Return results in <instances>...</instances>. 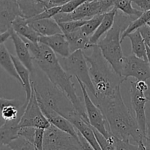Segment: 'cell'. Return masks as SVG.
Returning <instances> with one entry per match:
<instances>
[{
  "label": "cell",
  "instance_id": "10",
  "mask_svg": "<svg viewBox=\"0 0 150 150\" xmlns=\"http://www.w3.org/2000/svg\"><path fill=\"white\" fill-rule=\"evenodd\" d=\"M120 75L125 80L132 77L136 81H146L150 80V67L146 60L138 58L133 54L124 56Z\"/></svg>",
  "mask_w": 150,
  "mask_h": 150
},
{
  "label": "cell",
  "instance_id": "44",
  "mask_svg": "<svg viewBox=\"0 0 150 150\" xmlns=\"http://www.w3.org/2000/svg\"><path fill=\"white\" fill-rule=\"evenodd\" d=\"M78 134H79V142H80V144L81 146L82 149L83 150H95L92 146L89 145V144L82 137L81 135L78 132Z\"/></svg>",
  "mask_w": 150,
  "mask_h": 150
},
{
  "label": "cell",
  "instance_id": "39",
  "mask_svg": "<svg viewBox=\"0 0 150 150\" xmlns=\"http://www.w3.org/2000/svg\"><path fill=\"white\" fill-rule=\"evenodd\" d=\"M9 105H15V106H16L18 108H22L23 106V103H22L21 101L18 100L7 99V98H1V97H0V108Z\"/></svg>",
  "mask_w": 150,
  "mask_h": 150
},
{
  "label": "cell",
  "instance_id": "9",
  "mask_svg": "<svg viewBox=\"0 0 150 150\" xmlns=\"http://www.w3.org/2000/svg\"><path fill=\"white\" fill-rule=\"evenodd\" d=\"M51 124L42 114L35 97L33 89L29 102L25 107L24 111L19 120L18 127L19 128L24 127L34 128L45 129L48 128Z\"/></svg>",
  "mask_w": 150,
  "mask_h": 150
},
{
  "label": "cell",
  "instance_id": "5",
  "mask_svg": "<svg viewBox=\"0 0 150 150\" xmlns=\"http://www.w3.org/2000/svg\"><path fill=\"white\" fill-rule=\"evenodd\" d=\"M133 20L135 19L133 18L119 13L117 10L113 26L105 33L104 38L97 43L103 57L120 76H121L122 62L124 57L121 45V35Z\"/></svg>",
  "mask_w": 150,
  "mask_h": 150
},
{
  "label": "cell",
  "instance_id": "37",
  "mask_svg": "<svg viewBox=\"0 0 150 150\" xmlns=\"http://www.w3.org/2000/svg\"><path fill=\"white\" fill-rule=\"evenodd\" d=\"M45 130L41 128H35V136H34L33 145L36 150H43V138Z\"/></svg>",
  "mask_w": 150,
  "mask_h": 150
},
{
  "label": "cell",
  "instance_id": "35",
  "mask_svg": "<svg viewBox=\"0 0 150 150\" xmlns=\"http://www.w3.org/2000/svg\"><path fill=\"white\" fill-rule=\"evenodd\" d=\"M114 144L116 150H139L138 144H133L130 141H123L114 137Z\"/></svg>",
  "mask_w": 150,
  "mask_h": 150
},
{
  "label": "cell",
  "instance_id": "8",
  "mask_svg": "<svg viewBox=\"0 0 150 150\" xmlns=\"http://www.w3.org/2000/svg\"><path fill=\"white\" fill-rule=\"evenodd\" d=\"M76 80L79 82L81 89L85 111H86V114L89 125L92 128L99 132L100 134H102L105 139L109 140L113 136L108 132L106 120L101 110L97 106L96 104L93 102V100H92L83 83L78 79H76Z\"/></svg>",
  "mask_w": 150,
  "mask_h": 150
},
{
  "label": "cell",
  "instance_id": "7",
  "mask_svg": "<svg viewBox=\"0 0 150 150\" xmlns=\"http://www.w3.org/2000/svg\"><path fill=\"white\" fill-rule=\"evenodd\" d=\"M42 148L43 150H83L79 140L52 125L45 130Z\"/></svg>",
  "mask_w": 150,
  "mask_h": 150
},
{
  "label": "cell",
  "instance_id": "4",
  "mask_svg": "<svg viewBox=\"0 0 150 150\" xmlns=\"http://www.w3.org/2000/svg\"><path fill=\"white\" fill-rule=\"evenodd\" d=\"M30 79L32 89L39 103L43 104L68 120L79 114L67 97L48 80L38 66L30 73Z\"/></svg>",
  "mask_w": 150,
  "mask_h": 150
},
{
  "label": "cell",
  "instance_id": "23",
  "mask_svg": "<svg viewBox=\"0 0 150 150\" xmlns=\"http://www.w3.org/2000/svg\"><path fill=\"white\" fill-rule=\"evenodd\" d=\"M64 35V34H63ZM69 44L70 54L78 50L90 49L89 46V38L90 37L85 35L80 29L70 33L64 35Z\"/></svg>",
  "mask_w": 150,
  "mask_h": 150
},
{
  "label": "cell",
  "instance_id": "43",
  "mask_svg": "<svg viewBox=\"0 0 150 150\" xmlns=\"http://www.w3.org/2000/svg\"><path fill=\"white\" fill-rule=\"evenodd\" d=\"M95 1H100L103 4L104 10L106 13L114 7V3L117 0H95Z\"/></svg>",
  "mask_w": 150,
  "mask_h": 150
},
{
  "label": "cell",
  "instance_id": "45",
  "mask_svg": "<svg viewBox=\"0 0 150 150\" xmlns=\"http://www.w3.org/2000/svg\"><path fill=\"white\" fill-rule=\"evenodd\" d=\"M49 4V5L52 7H56V6H62L63 4H66L70 0H47Z\"/></svg>",
  "mask_w": 150,
  "mask_h": 150
},
{
  "label": "cell",
  "instance_id": "3",
  "mask_svg": "<svg viewBox=\"0 0 150 150\" xmlns=\"http://www.w3.org/2000/svg\"><path fill=\"white\" fill-rule=\"evenodd\" d=\"M90 55L84 54L86 62L89 63V75L95 89V102L108 99L121 92V85L125 79L113 69L103 57L97 45L91 48Z\"/></svg>",
  "mask_w": 150,
  "mask_h": 150
},
{
  "label": "cell",
  "instance_id": "22",
  "mask_svg": "<svg viewBox=\"0 0 150 150\" xmlns=\"http://www.w3.org/2000/svg\"><path fill=\"white\" fill-rule=\"evenodd\" d=\"M11 58L14 64L15 68L17 72L18 77L21 80V84L23 87L26 93V99L25 102L23 103V106L26 107V104L29 102V100L32 95V85H31V79H30V73L29 70L26 68L24 65L18 60V59L16 57L11 54Z\"/></svg>",
  "mask_w": 150,
  "mask_h": 150
},
{
  "label": "cell",
  "instance_id": "16",
  "mask_svg": "<svg viewBox=\"0 0 150 150\" xmlns=\"http://www.w3.org/2000/svg\"><path fill=\"white\" fill-rule=\"evenodd\" d=\"M38 42L46 45L54 54H59L62 58L70 54L68 42L62 33L51 36H40Z\"/></svg>",
  "mask_w": 150,
  "mask_h": 150
},
{
  "label": "cell",
  "instance_id": "28",
  "mask_svg": "<svg viewBox=\"0 0 150 150\" xmlns=\"http://www.w3.org/2000/svg\"><path fill=\"white\" fill-rule=\"evenodd\" d=\"M114 7L117 10H120L123 14L136 19L142 14L143 12L133 7L132 0H117L114 3Z\"/></svg>",
  "mask_w": 150,
  "mask_h": 150
},
{
  "label": "cell",
  "instance_id": "40",
  "mask_svg": "<svg viewBox=\"0 0 150 150\" xmlns=\"http://www.w3.org/2000/svg\"><path fill=\"white\" fill-rule=\"evenodd\" d=\"M139 30L143 38L145 45L150 49V27L147 25H145V26L139 28Z\"/></svg>",
  "mask_w": 150,
  "mask_h": 150
},
{
  "label": "cell",
  "instance_id": "27",
  "mask_svg": "<svg viewBox=\"0 0 150 150\" xmlns=\"http://www.w3.org/2000/svg\"><path fill=\"white\" fill-rule=\"evenodd\" d=\"M149 21L150 10L143 12L142 14L139 17H138L137 18H136L135 20H133V21L130 22V24L127 26V27L123 31V32L121 35V42L124 40L125 38H126L127 35H129V34L131 33V32H134V31L137 30L139 28L146 25V23H147Z\"/></svg>",
  "mask_w": 150,
  "mask_h": 150
},
{
  "label": "cell",
  "instance_id": "2",
  "mask_svg": "<svg viewBox=\"0 0 150 150\" xmlns=\"http://www.w3.org/2000/svg\"><path fill=\"white\" fill-rule=\"evenodd\" d=\"M96 105L105 117L110 134L123 141H133L136 144L144 140L138 123L127 105L121 92L105 100L97 101Z\"/></svg>",
  "mask_w": 150,
  "mask_h": 150
},
{
  "label": "cell",
  "instance_id": "24",
  "mask_svg": "<svg viewBox=\"0 0 150 150\" xmlns=\"http://www.w3.org/2000/svg\"><path fill=\"white\" fill-rule=\"evenodd\" d=\"M18 122L19 120L4 122L0 126V146H7L12 141L18 137Z\"/></svg>",
  "mask_w": 150,
  "mask_h": 150
},
{
  "label": "cell",
  "instance_id": "34",
  "mask_svg": "<svg viewBox=\"0 0 150 150\" xmlns=\"http://www.w3.org/2000/svg\"><path fill=\"white\" fill-rule=\"evenodd\" d=\"M92 130H93L94 133H95L97 141H98V144L100 146L101 150H116L114 144V137H112L111 139L108 140V139H105L102 134H100L96 130L93 128H92Z\"/></svg>",
  "mask_w": 150,
  "mask_h": 150
},
{
  "label": "cell",
  "instance_id": "17",
  "mask_svg": "<svg viewBox=\"0 0 150 150\" xmlns=\"http://www.w3.org/2000/svg\"><path fill=\"white\" fill-rule=\"evenodd\" d=\"M21 17L29 19L51 7L47 0H18Z\"/></svg>",
  "mask_w": 150,
  "mask_h": 150
},
{
  "label": "cell",
  "instance_id": "47",
  "mask_svg": "<svg viewBox=\"0 0 150 150\" xmlns=\"http://www.w3.org/2000/svg\"><path fill=\"white\" fill-rule=\"evenodd\" d=\"M146 61H147L148 64H149L150 67V49L148 47L146 46Z\"/></svg>",
  "mask_w": 150,
  "mask_h": 150
},
{
  "label": "cell",
  "instance_id": "15",
  "mask_svg": "<svg viewBox=\"0 0 150 150\" xmlns=\"http://www.w3.org/2000/svg\"><path fill=\"white\" fill-rule=\"evenodd\" d=\"M10 38L14 44L16 57L26 67L29 73H32L35 68V62L26 42L21 37L13 30V29H10Z\"/></svg>",
  "mask_w": 150,
  "mask_h": 150
},
{
  "label": "cell",
  "instance_id": "50",
  "mask_svg": "<svg viewBox=\"0 0 150 150\" xmlns=\"http://www.w3.org/2000/svg\"><path fill=\"white\" fill-rule=\"evenodd\" d=\"M0 150H12L8 146H0Z\"/></svg>",
  "mask_w": 150,
  "mask_h": 150
},
{
  "label": "cell",
  "instance_id": "49",
  "mask_svg": "<svg viewBox=\"0 0 150 150\" xmlns=\"http://www.w3.org/2000/svg\"><path fill=\"white\" fill-rule=\"evenodd\" d=\"M145 96H146L147 100L150 103V86H149V89H148V90L145 92Z\"/></svg>",
  "mask_w": 150,
  "mask_h": 150
},
{
  "label": "cell",
  "instance_id": "31",
  "mask_svg": "<svg viewBox=\"0 0 150 150\" xmlns=\"http://www.w3.org/2000/svg\"><path fill=\"white\" fill-rule=\"evenodd\" d=\"M7 146L12 150H36L32 142L21 136L12 141Z\"/></svg>",
  "mask_w": 150,
  "mask_h": 150
},
{
  "label": "cell",
  "instance_id": "48",
  "mask_svg": "<svg viewBox=\"0 0 150 150\" xmlns=\"http://www.w3.org/2000/svg\"><path fill=\"white\" fill-rule=\"evenodd\" d=\"M138 146H139V150H146L142 142H139V143L138 144Z\"/></svg>",
  "mask_w": 150,
  "mask_h": 150
},
{
  "label": "cell",
  "instance_id": "30",
  "mask_svg": "<svg viewBox=\"0 0 150 150\" xmlns=\"http://www.w3.org/2000/svg\"><path fill=\"white\" fill-rule=\"evenodd\" d=\"M103 18V14H101L98 15V16L92 18L91 19H89L81 27V30L86 35L91 37L99 26L100 23L102 21Z\"/></svg>",
  "mask_w": 150,
  "mask_h": 150
},
{
  "label": "cell",
  "instance_id": "13",
  "mask_svg": "<svg viewBox=\"0 0 150 150\" xmlns=\"http://www.w3.org/2000/svg\"><path fill=\"white\" fill-rule=\"evenodd\" d=\"M38 104H39V106L40 108L41 111H42V114L45 116V118L47 119V120L49 122L50 124L52 125L53 126L57 127L59 130L70 135L71 136L74 137L75 139L79 140L78 131L68 120L64 118V117L61 116L60 114H59L58 113L54 111V110L45 106L43 104L39 103H38Z\"/></svg>",
  "mask_w": 150,
  "mask_h": 150
},
{
  "label": "cell",
  "instance_id": "46",
  "mask_svg": "<svg viewBox=\"0 0 150 150\" xmlns=\"http://www.w3.org/2000/svg\"><path fill=\"white\" fill-rule=\"evenodd\" d=\"M10 30L3 32V33L0 34V45H1V44L4 43V42L10 38Z\"/></svg>",
  "mask_w": 150,
  "mask_h": 150
},
{
  "label": "cell",
  "instance_id": "41",
  "mask_svg": "<svg viewBox=\"0 0 150 150\" xmlns=\"http://www.w3.org/2000/svg\"><path fill=\"white\" fill-rule=\"evenodd\" d=\"M133 3L141 9V11L145 12L150 10V0H132Z\"/></svg>",
  "mask_w": 150,
  "mask_h": 150
},
{
  "label": "cell",
  "instance_id": "32",
  "mask_svg": "<svg viewBox=\"0 0 150 150\" xmlns=\"http://www.w3.org/2000/svg\"><path fill=\"white\" fill-rule=\"evenodd\" d=\"M87 20H78V21H70L67 22L58 23L61 29L62 32L64 35L70 33L77 29H80Z\"/></svg>",
  "mask_w": 150,
  "mask_h": 150
},
{
  "label": "cell",
  "instance_id": "42",
  "mask_svg": "<svg viewBox=\"0 0 150 150\" xmlns=\"http://www.w3.org/2000/svg\"><path fill=\"white\" fill-rule=\"evenodd\" d=\"M143 144L146 150H150V120L146 122V130L144 138Z\"/></svg>",
  "mask_w": 150,
  "mask_h": 150
},
{
  "label": "cell",
  "instance_id": "33",
  "mask_svg": "<svg viewBox=\"0 0 150 150\" xmlns=\"http://www.w3.org/2000/svg\"><path fill=\"white\" fill-rule=\"evenodd\" d=\"M60 10H61V6H56V7H50V8L46 9V10H44L43 12L40 13V14L37 15V16H34V17L31 18L26 19V21L31 22L34 21L41 20V19L51 18L54 17L55 15H57V13H59Z\"/></svg>",
  "mask_w": 150,
  "mask_h": 150
},
{
  "label": "cell",
  "instance_id": "14",
  "mask_svg": "<svg viewBox=\"0 0 150 150\" xmlns=\"http://www.w3.org/2000/svg\"><path fill=\"white\" fill-rule=\"evenodd\" d=\"M104 13H105V11L100 1L88 0L69 14L71 21H78L89 20L98 15Z\"/></svg>",
  "mask_w": 150,
  "mask_h": 150
},
{
  "label": "cell",
  "instance_id": "12",
  "mask_svg": "<svg viewBox=\"0 0 150 150\" xmlns=\"http://www.w3.org/2000/svg\"><path fill=\"white\" fill-rule=\"evenodd\" d=\"M18 16L21 13L17 0H0V34L10 30Z\"/></svg>",
  "mask_w": 150,
  "mask_h": 150
},
{
  "label": "cell",
  "instance_id": "51",
  "mask_svg": "<svg viewBox=\"0 0 150 150\" xmlns=\"http://www.w3.org/2000/svg\"><path fill=\"white\" fill-rule=\"evenodd\" d=\"M146 25H147V26H149V27H150V21H149V22H148V23H146Z\"/></svg>",
  "mask_w": 150,
  "mask_h": 150
},
{
  "label": "cell",
  "instance_id": "11",
  "mask_svg": "<svg viewBox=\"0 0 150 150\" xmlns=\"http://www.w3.org/2000/svg\"><path fill=\"white\" fill-rule=\"evenodd\" d=\"M130 103L134 112V117L137 122L141 132L144 137L146 130V122H147L146 104L148 100L145 96V92L139 90L133 84V81H130Z\"/></svg>",
  "mask_w": 150,
  "mask_h": 150
},
{
  "label": "cell",
  "instance_id": "36",
  "mask_svg": "<svg viewBox=\"0 0 150 150\" xmlns=\"http://www.w3.org/2000/svg\"><path fill=\"white\" fill-rule=\"evenodd\" d=\"M88 0H70L66 4L61 6V10L59 13H70L74 11L77 7H79L81 4H83Z\"/></svg>",
  "mask_w": 150,
  "mask_h": 150
},
{
  "label": "cell",
  "instance_id": "38",
  "mask_svg": "<svg viewBox=\"0 0 150 150\" xmlns=\"http://www.w3.org/2000/svg\"><path fill=\"white\" fill-rule=\"evenodd\" d=\"M35 132V128H34V127H21V128H19L18 130V136H21V137L26 139V140L33 143Z\"/></svg>",
  "mask_w": 150,
  "mask_h": 150
},
{
  "label": "cell",
  "instance_id": "26",
  "mask_svg": "<svg viewBox=\"0 0 150 150\" xmlns=\"http://www.w3.org/2000/svg\"><path fill=\"white\" fill-rule=\"evenodd\" d=\"M0 66L15 79L21 83V80L18 77L14 64L12 60L11 54L9 53L5 44L3 43L0 45Z\"/></svg>",
  "mask_w": 150,
  "mask_h": 150
},
{
  "label": "cell",
  "instance_id": "1",
  "mask_svg": "<svg viewBox=\"0 0 150 150\" xmlns=\"http://www.w3.org/2000/svg\"><path fill=\"white\" fill-rule=\"evenodd\" d=\"M23 40L33 57L34 62L40 70L42 71L54 86L67 97L74 106L76 112L82 120L89 124L84 104L76 92L75 84L72 81V76L64 71L56 54L43 44L40 42L32 43L24 38Z\"/></svg>",
  "mask_w": 150,
  "mask_h": 150
},
{
  "label": "cell",
  "instance_id": "19",
  "mask_svg": "<svg viewBox=\"0 0 150 150\" xmlns=\"http://www.w3.org/2000/svg\"><path fill=\"white\" fill-rule=\"evenodd\" d=\"M117 13V10L115 7H113L109 11L106 12L103 14V18L102 19V21L100 23L99 26L96 29L93 35L89 38V46L90 49L93 45H97L99 40L101 37L106 33L108 31L111 29L114 23L115 20V16Z\"/></svg>",
  "mask_w": 150,
  "mask_h": 150
},
{
  "label": "cell",
  "instance_id": "21",
  "mask_svg": "<svg viewBox=\"0 0 150 150\" xmlns=\"http://www.w3.org/2000/svg\"><path fill=\"white\" fill-rule=\"evenodd\" d=\"M27 23L40 36H51L62 33L59 24L53 19V18L34 21Z\"/></svg>",
  "mask_w": 150,
  "mask_h": 150
},
{
  "label": "cell",
  "instance_id": "29",
  "mask_svg": "<svg viewBox=\"0 0 150 150\" xmlns=\"http://www.w3.org/2000/svg\"><path fill=\"white\" fill-rule=\"evenodd\" d=\"M25 107L23 106L22 108H18L13 105H6L0 108L1 110V116L4 122L15 121V120H20Z\"/></svg>",
  "mask_w": 150,
  "mask_h": 150
},
{
  "label": "cell",
  "instance_id": "25",
  "mask_svg": "<svg viewBox=\"0 0 150 150\" xmlns=\"http://www.w3.org/2000/svg\"><path fill=\"white\" fill-rule=\"evenodd\" d=\"M126 38H128L130 40L132 54L138 58L146 60V45L139 29L127 35Z\"/></svg>",
  "mask_w": 150,
  "mask_h": 150
},
{
  "label": "cell",
  "instance_id": "6",
  "mask_svg": "<svg viewBox=\"0 0 150 150\" xmlns=\"http://www.w3.org/2000/svg\"><path fill=\"white\" fill-rule=\"evenodd\" d=\"M60 64L67 74L80 80L85 86L88 93L95 97V92L91 81L89 67L82 50L74 51L67 57L62 58Z\"/></svg>",
  "mask_w": 150,
  "mask_h": 150
},
{
  "label": "cell",
  "instance_id": "20",
  "mask_svg": "<svg viewBox=\"0 0 150 150\" xmlns=\"http://www.w3.org/2000/svg\"><path fill=\"white\" fill-rule=\"evenodd\" d=\"M12 29L21 38L30 41L32 43H38V40L40 35L31 27L24 18L18 16L12 23Z\"/></svg>",
  "mask_w": 150,
  "mask_h": 150
},
{
  "label": "cell",
  "instance_id": "18",
  "mask_svg": "<svg viewBox=\"0 0 150 150\" xmlns=\"http://www.w3.org/2000/svg\"><path fill=\"white\" fill-rule=\"evenodd\" d=\"M73 124L75 128L82 136V137L95 150H101L100 146L97 141L92 127L86 123L79 114H76L69 120Z\"/></svg>",
  "mask_w": 150,
  "mask_h": 150
}]
</instances>
